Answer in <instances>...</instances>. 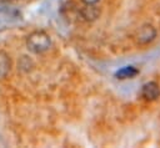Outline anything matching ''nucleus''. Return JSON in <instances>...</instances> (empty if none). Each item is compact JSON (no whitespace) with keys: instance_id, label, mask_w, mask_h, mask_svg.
I'll return each mask as SVG.
<instances>
[{"instance_id":"nucleus-1","label":"nucleus","mask_w":160,"mask_h":148,"mask_svg":"<svg viewBox=\"0 0 160 148\" xmlns=\"http://www.w3.org/2000/svg\"><path fill=\"white\" fill-rule=\"evenodd\" d=\"M51 46V39L49 34H46L42 30L32 31L26 37V47L32 53H42L49 50Z\"/></svg>"},{"instance_id":"nucleus-2","label":"nucleus","mask_w":160,"mask_h":148,"mask_svg":"<svg viewBox=\"0 0 160 148\" xmlns=\"http://www.w3.org/2000/svg\"><path fill=\"white\" fill-rule=\"evenodd\" d=\"M140 95L145 101H149V102L158 99L159 96H160V86H159V83L155 82V81H149V82L144 83L142 87H141Z\"/></svg>"},{"instance_id":"nucleus-3","label":"nucleus","mask_w":160,"mask_h":148,"mask_svg":"<svg viewBox=\"0 0 160 148\" xmlns=\"http://www.w3.org/2000/svg\"><path fill=\"white\" fill-rule=\"evenodd\" d=\"M155 37H156V29L151 24H144L139 29L138 35H136L138 44H140V45H146V44L151 42Z\"/></svg>"},{"instance_id":"nucleus-4","label":"nucleus","mask_w":160,"mask_h":148,"mask_svg":"<svg viewBox=\"0 0 160 148\" xmlns=\"http://www.w3.org/2000/svg\"><path fill=\"white\" fill-rule=\"evenodd\" d=\"M138 73H139V70L136 67H134L131 65H128V66H124L120 70H118L115 72V77L119 78V80H125V78H132Z\"/></svg>"},{"instance_id":"nucleus-5","label":"nucleus","mask_w":160,"mask_h":148,"mask_svg":"<svg viewBox=\"0 0 160 148\" xmlns=\"http://www.w3.org/2000/svg\"><path fill=\"white\" fill-rule=\"evenodd\" d=\"M10 67H11L10 57L5 51L0 50V80L8 75V72L10 71Z\"/></svg>"},{"instance_id":"nucleus-6","label":"nucleus","mask_w":160,"mask_h":148,"mask_svg":"<svg viewBox=\"0 0 160 148\" xmlns=\"http://www.w3.org/2000/svg\"><path fill=\"white\" fill-rule=\"evenodd\" d=\"M100 15V10L95 6V5H85V7L81 9V16L85 17L86 20H95L96 17H99Z\"/></svg>"},{"instance_id":"nucleus-7","label":"nucleus","mask_w":160,"mask_h":148,"mask_svg":"<svg viewBox=\"0 0 160 148\" xmlns=\"http://www.w3.org/2000/svg\"><path fill=\"white\" fill-rule=\"evenodd\" d=\"M84 5H95L96 2H99V0H80Z\"/></svg>"}]
</instances>
